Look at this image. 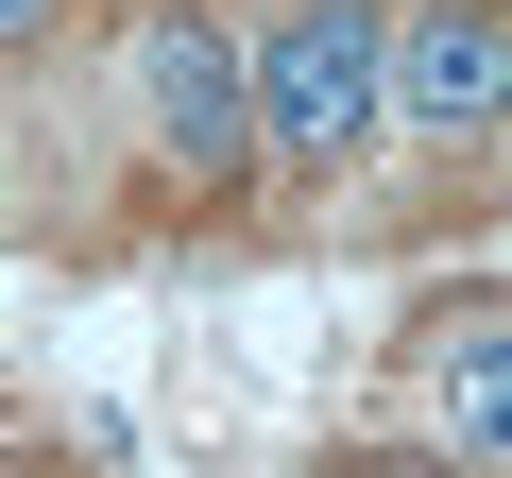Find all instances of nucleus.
<instances>
[{"instance_id":"f257e3e1","label":"nucleus","mask_w":512,"mask_h":478,"mask_svg":"<svg viewBox=\"0 0 512 478\" xmlns=\"http://www.w3.org/2000/svg\"><path fill=\"white\" fill-rule=\"evenodd\" d=\"M376 18L393 0H274L239 35V86H256V171L291 188H342L376 154Z\"/></svg>"},{"instance_id":"f03ea898","label":"nucleus","mask_w":512,"mask_h":478,"mask_svg":"<svg viewBox=\"0 0 512 478\" xmlns=\"http://www.w3.org/2000/svg\"><path fill=\"white\" fill-rule=\"evenodd\" d=\"M137 137L188 205H239L256 188V86H239V35L205 18V0H171V18H137Z\"/></svg>"},{"instance_id":"7ed1b4c3","label":"nucleus","mask_w":512,"mask_h":478,"mask_svg":"<svg viewBox=\"0 0 512 478\" xmlns=\"http://www.w3.org/2000/svg\"><path fill=\"white\" fill-rule=\"evenodd\" d=\"M376 120H410L427 154H495V120H512V0H410V18H376Z\"/></svg>"},{"instance_id":"20e7f679","label":"nucleus","mask_w":512,"mask_h":478,"mask_svg":"<svg viewBox=\"0 0 512 478\" xmlns=\"http://www.w3.org/2000/svg\"><path fill=\"white\" fill-rule=\"evenodd\" d=\"M495 376H512V359H495V291H461V308L427 325V393H444V427H461V444H495V427H512V393H495Z\"/></svg>"},{"instance_id":"39448f33","label":"nucleus","mask_w":512,"mask_h":478,"mask_svg":"<svg viewBox=\"0 0 512 478\" xmlns=\"http://www.w3.org/2000/svg\"><path fill=\"white\" fill-rule=\"evenodd\" d=\"M69 18H86V0H0V69H35V52H52Z\"/></svg>"},{"instance_id":"423d86ee","label":"nucleus","mask_w":512,"mask_h":478,"mask_svg":"<svg viewBox=\"0 0 512 478\" xmlns=\"http://www.w3.org/2000/svg\"><path fill=\"white\" fill-rule=\"evenodd\" d=\"M0 222H18V171H0Z\"/></svg>"}]
</instances>
